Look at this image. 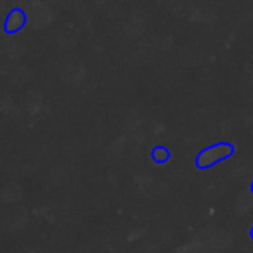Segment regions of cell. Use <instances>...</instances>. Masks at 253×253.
Returning a JSON list of instances; mask_svg holds the SVG:
<instances>
[{
	"instance_id": "1",
	"label": "cell",
	"mask_w": 253,
	"mask_h": 253,
	"mask_svg": "<svg viewBox=\"0 0 253 253\" xmlns=\"http://www.w3.org/2000/svg\"><path fill=\"white\" fill-rule=\"evenodd\" d=\"M236 148L231 142H217V144L207 146L205 149H201L196 156V169L200 170H208L211 167H215L217 163L229 160L234 155Z\"/></svg>"
},
{
	"instance_id": "2",
	"label": "cell",
	"mask_w": 253,
	"mask_h": 253,
	"mask_svg": "<svg viewBox=\"0 0 253 253\" xmlns=\"http://www.w3.org/2000/svg\"><path fill=\"white\" fill-rule=\"evenodd\" d=\"M26 21H28V18H26V12L23 9L19 7L11 9L4 21V32L9 33V35H16V33H19L25 28Z\"/></svg>"
},
{
	"instance_id": "3",
	"label": "cell",
	"mask_w": 253,
	"mask_h": 253,
	"mask_svg": "<svg viewBox=\"0 0 253 253\" xmlns=\"http://www.w3.org/2000/svg\"><path fill=\"white\" fill-rule=\"evenodd\" d=\"M151 158H153V162L163 165V163H167L170 160V151L165 146H155L151 151Z\"/></svg>"
},
{
	"instance_id": "4",
	"label": "cell",
	"mask_w": 253,
	"mask_h": 253,
	"mask_svg": "<svg viewBox=\"0 0 253 253\" xmlns=\"http://www.w3.org/2000/svg\"><path fill=\"white\" fill-rule=\"evenodd\" d=\"M252 193H253V182H252Z\"/></svg>"
},
{
	"instance_id": "5",
	"label": "cell",
	"mask_w": 253,
	"mask_h": 253,
	"mask_svg": "<svg viewBox=\"0 0 253 253\" xmlns=\"http://www.w3.org/2000/svg\"><path fill=\"white\" fill-rule=\"evenodd\" d=\"M252 236H253V231H252Z\"/></svg>"
}]
</instances>
